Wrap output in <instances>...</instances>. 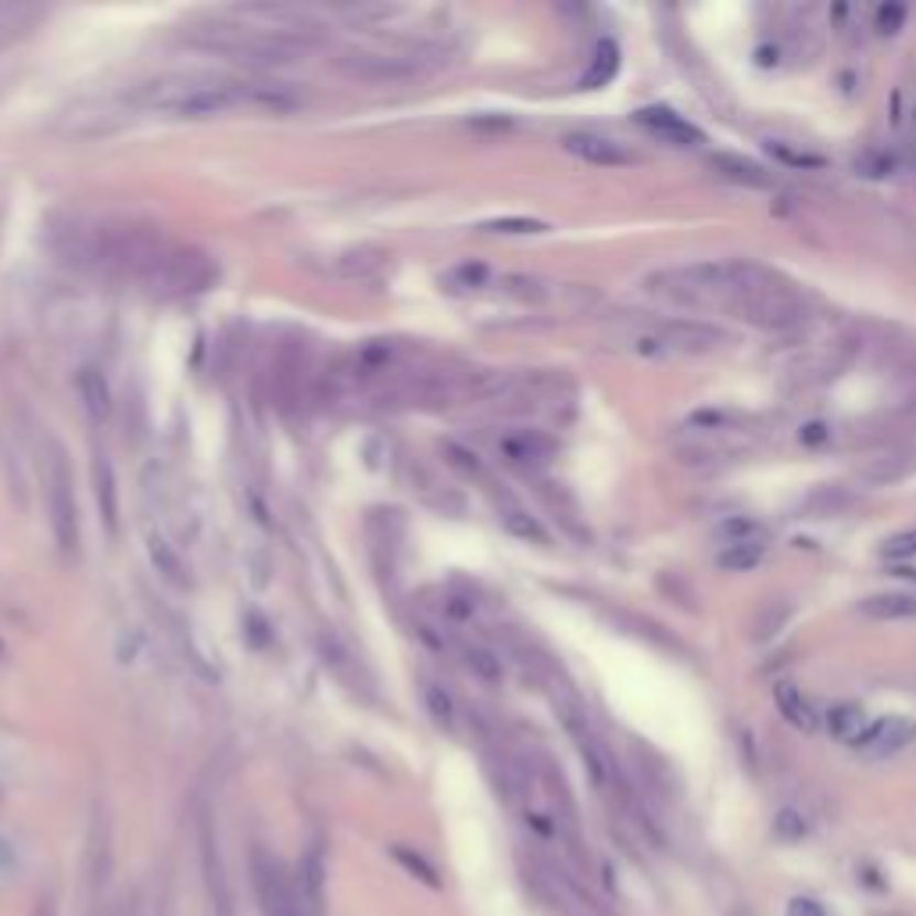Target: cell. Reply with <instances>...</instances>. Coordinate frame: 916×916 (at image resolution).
I'll use <instances>...</instances> for the list:
<instances>
[{
  "label": "cell",
  "mask_w": 916,
  "mask_h": 916,
  "mask_svg": "<svg viewBox=\"0 0 916 916\" xmlns=\"http://www.w3.org/2000/svg\"><path fill=\"white\" fill-rule=\"evenodd\" d=\"M501 526H505L515 541H526V544H548V530L541 526V520H537L534 512H526V509H520V505L501 509Z\"/></svg>",
  "instance_id": "7402d4cb"
},
{
  "label": "cell",
  "mask_w": 916,
  "mask_h": 916,
  "mask_svg": "<svg viewBox=\"0 0 916 916\" xmlns=\"http://www.w3.org/2000/svg\"><path fill=\"white\" fill-rule=\"evenodd\" d=\"M766 151H770L773 157H777V162L792 165V168H824V157H820V154L795 151L792 143H784V140H770V143H766Z\"/></svg>",
  "instance_id": "4316f807"
},
{
  "label": "cell",
  "mask_w": 916,
  "mask_h": 916,
  "mask_svg": "<svg viewBox=\"0 0 916 916\" xmlns=\"http://www.w3.org/2000/svg\"><path fill=\"white\" fill-rule=\"evenodd\" d=\"M43 505H47L51 534L62 552H76L79 544V509H76V483H72L68 458L57 444L43 451Z\"/></svg>",
  "instance_id": "277c9868"
},
{
  "label": "cell",
  "mask_w": 916,
  "mask_h": 916,
  "mask_svg": "<svg viewBox=\"0 0 916 916\" xmlns=\"http://www.w3.org/2000/svg\"><path fill=\"white\" fill-rule=\"evenodd\" d=\"M94 498H97L100 520H105L108 534L119 537V483H115V469L105 455L94 458Z\"/></svg>",
  "instance_id": "5bb4252c"
},
{
  "label": "cell",
  "mask_w": 916,
  "mask_h": 916,
  "mask_svg": "<svg viewBox=\"0 0 916 916\" xmlns=\"http://www.w3.org/2000/svg\"><path fill=\"white\" fill-rule=\"evenodd\" d=\"M297 902H301V909H305V916H326V852H323V844H312V849L301 855Z\"/></svg>",
  "instance_id": "8fae6325"
},
{
  "label": "cell",
  "mask_w": 916,
  "mask_h": 916,
  "mask_svg": "<svg viewBox=\"0 0 916 916\" xmlns=\"http://www.w3.org/2000/svg\"><path fill=\"white\" fill-rule=\"evenodd\" d=\"M448 54L444 47H408V51H355L337 57V72L348 79L362 83H412L426 79L429 72H437Z\"/></svg>",
  "instance_id": "3957f363"
},
{
  "label": "cell",
  "mask_w": 916,
  "mask_h": 916,
  "mask_svg": "<svg viewBox=\"0 0 916 916\" xmlns=\"http://www.w3.org/2000/svg\"><path fill=\"white\" fill-rule=\"evenodd\" d=\"M802 437H806L809 444H816V440H824L827 434H824V426H820V423H813V426H806V434H802Z\"/></svg>",
  "instance_id": "8d00e7d4"
},
{
  "label": "cell",
  "mask_w": 916,
  "mask_h": 916,
  "mask_svg": "<svg viewBox=\"0 0 916 916\" xmlns=\"http://www.w3.org/2000/svg\"><path fill=\"white\" fill-rule=\"evenodd\" d=\"M483 280H487V265L480 262H462L444 276L448 291H472V286H483Z\"/></svg>",
  "instance_id": "4dcf8cb0"
},
{
  "label": "cell",
  "mask_w": 916,
  "mask_h": 916,
  "mask_svg": "<svg viewBox=\"0 0 916 916\" xmlns=\"http://www.w3.org/2000/svg\"><path fill=\"white\" fill-rule=\"evenodd\" d=\"M566 727H569V734L577 738V744H580V755H584L587 773H591V784H595V787H609V784H612V759H609V752L601 749L598 738H595L591 730H587L580 720H572V716H566Z\"/></svg>",
  "instance_id": "9a60e30c"
},
{
  "label": "cell",
  "mask_w": 916,
  "mask_h": 916,
  "mask_svg": "<svg viewBox=\"0 0 916 916\" xmlns=\"http://www.w3.org/2000/svg\"><path fill=\"white\" fill-rule=\"evenodd\" d=\"M615 72H620V47H615L612 40H601L591 54V65H587V72L580 76V86L584 90H598V86L612 83Z\"/></svg>",
  "instance_id": "ffe728a7"
},
{
  "label": "cell",
  "mask_w": 916,
  "mask_h": 916,
  "mask_svg": "<svg viewBox=\"0 0 916 916\" xmlns=\"http://www.w3.org/2000/svg\"><path fill=\"white\" fill-rule=\"evenodd\" d=\"M0 658H4V641H0Z\"/></svg>",
  "instance_id": "f35d334b"
},
{
  "label": "cell",
  "mask_w": 916,
  "mask_h": 916,
  "mask_svg": "<svg viewBox=\"0 0 916 916\" xmlns=\"http://www.w3.org/2000/svg\"><path fill=\"white\" fill-rule=\"evenodd\" d=\"M634 122L648 129V133L663 137L666 143H673V148H701V143H706V133H701L698 126H691V122L684 119V115H677L666 105L641 108L634 115Z\"/></svg>",
  "instance_id": "9c48e42d"
},
{
  "label": "cell",
  "mask_w": 916,
  "mask_h": 916,
  "mask_svg": "<svg viewBox=\"0 0 916 916\" xmlns=\"http://www.w3.org/2000/svg\"><path fill=\"white\" fill-rule=\"evenodd\" d=\"M251 873H254L258 902H262V916H305V909L297 902V887L283 873L276 855H269L265 849H254Z\"/></svg>",
  "instance_id": "8992f818"
},
{
  "label": "cell",
  "mask_w": 916,
  "mask_h": 916,
  "mask_svg": "<svg viewBox=\"0 0 916 916\" xmlns=\"http://www.w3.org/2000/svg\"><path fill=\"white\" fill-rule=\"evenodd\" d=\"M200 870H205V884H208V898L215 906V916H233V892H229L219 838H215V830H211L208 820L200 824Z\"/></svg>",
  "instance_id": "52a82bcc"
},
{
  "label": "cell",
  "mask_w": 916,
  "mask_h": 916,
  "mask_svg": "<svg viewBox=\"0 0 916 916\" xmlns=\"http://www.w3.org/2000/svg\"><path fill=\"white\" fill-rule=\"evenodd\" d=\"M394 859L401 866H405L415 881H423L426 887H440V877H437V870L426 863V859L419 852H412V849H394Z\"/></svg>",
  "instance_id": "f546056e"
},
{
  "label": "cell",
  "mask_w": 916,
  "mask_h": 916,
  "mask_svg": "<svg viewBox=\"0 0 916 916\" xmlns=\"http://www.w3.org/2000/svg\"><path fill=\"white\" fill-rule=\"evenodd\" d=\"M759 558H763V548H759L755 541H749V544H727V548L716 555V563L730 572H744V569H752Z\"/></svg>",
  "instance_id": "484cf974"
},
{
  "label": "cell",
  "mask_w": 916,
  "mask_h": 916,
  "mask_svg": "<svg viewBox=\"0 0 916 916\" xmlns=\"http://www.w3.org/2000/svg\"><path fill=\"white\" fill-rule=\"evenodd\" d=\"M727 312L734 315V319L759 326V329H787L802 319V301L795 294V286L787 283L781 272L744 262L741 280L727 301Z\"/></svg>",
  "instance_id": "7a4b0ae2"
},
{
  "label": "cell",
  "mask_w": 916,
  "mask_h": 916,
  "mask_svg": "<svg viewBox=\"0 0 916 916\" xmlns=\"http://www.w3.org/2000/svg\"><path fill=\"white\" fill-rule=\"evenodd\" d=\"M787 916H827V913H824V906L816 898L798 895V898L787 902Z\"/></svg>",
  "instance_id": "e575fe53"
},
{
  "label": "cell",
  "mask_w": 916,
  "mask_h": 916,
  "mask_svg": "<svg viewBox=\"0 0 916 916\" xmlns=\"http://www.w3.org/2000/svg\"><path fill=\"white\" fill-rule=\"evenodd\" d=\"M462 666L477 680H483V684H498L501 673H505V669H501V658L494 652L480 648V644H466V648H462Z\"/></svg>",
  "instance_id": "cb8c5ba5"
},
{
  "label": "cell",
  "mask_w": 916,
  "mask_h": 916,
  "mask_svg": "<svg viewBox=\"0 0 916 916\" xmlns=\"http://www.w3.org/2000/svg\"><path fill=\"white\" fill-rule=\"evenodd\" d=\"M902 22H906V8L884 4V8L877 11V33H884V36H895L898 29H902Z\"/></svg>",
  "instance_id": "836d02e7"
},
{
  "label": "cell",
  "mask_w": 916,
  "mask_h": 916,
  "mask_svg": "<svg viewBox=\"0 0 916 916\" xmlns=\"http://www.w3.org/2000/svg\"><path fill=\"white\" fill-rule=\"evenodd\" d=\"M913 738H916V723L909 720V716H884V720H877V723H866V730L852 744L863 755L884 759V755L902 752Z\"/></svg>",
  "instance_id": "ba28073f"
},
{
  "label": "cell",
  "mask_w": 916,
  "mask_h": 916,
  "mask_svg": "<svg viewBox=\"0 0 916 916\" xmlns=\"http://www.w3.org/2000/svg\"><path fill=\"white\" fill-rule=\"evenodd\" d=\"M563 148L580 157L587 165H598V168H623V165H634L637 154L626 151L623 143H615L609 137H598V133H569L563 140Z\"/></svg>",
  "instance_id": "30bf717a"
},
{
  "label": "cell",
  "mask_w": 916,
  "mask_h": 916,
  "mask_svg": "<svg viewBox=\"0 0 916 916\" xmlns=\"http://www.w3.org/2000/svg\"><path fill=\"white\" fill-rule=\"evenodd\" d=\"M19 866V855H14V844L8 841V835H0V877H8V873Z\"/></svg>",
  "instance_id": "d590c367"
},
{
  "label": "cell",
  "mask_w": 916,
  "mask_h": 916,
  "mask_svg": "<svg viewBox=\"0 0 916 916\" xmlns=\"http://www.w3.org/2000/svg\"><path fill=\"white\" fill-rule=\"evenodd\" d=\"M483 233L530 237V233H548V222H541V219H494V222H483Z\"/></svg>",
  "instance_id": "f1b7e54d"
},
{
  "label": "cell",
  "mask_w": 916,
  "mask_h": 916,
  "mask_svg": "<svg viewBox=\"0 0 916 916\" xmlns=\"http://www.w3.org/2000/svg\"><path fill=\"white\" fill-rule=\"evenodd\" d=\"M440 455H444V462H448L451 469H458L462 477H480V458L472 455L469 448H462V444H455V440H444L440 444Z\"/></svg>",
  "instance_id": "83f0119b"
},
{
  "label": "cell",
  "mask_w": 916,
  "mask_h": 916,
  "mask_svg": "<svg viewBox=\"0 0 916 916\" xmlns=\"http://www.w3.org/2000/svg\"><path fill=\"white\" fill-rule=\"evenodd\" d=\"M501 451L509 455V462L534 466L552 455V440L544 434H534V429H515V434L501 437Z\"/></svg>",
  "instance_id": "ac0fdd59"
},
{
  "label": "cell",
  "mask_w": 916,
  "mask_h": 916,
  "mask_svg": "<svg viewBox=\"0 0 916 916\" xmlns=\"http://www.w3.org/2000/svg\"><path fill=\"white\" fill-rule=\"evenodd\" d=\"M773 835L781 841H802V835H806V820H802L795 809H781L777 824H773Z\"/></svg>",
  "instance_id": "d6a6232c"
},
{
  "label": "cell",
  "mask_w": 916,
  "mask_h": 916,
  "mask_svg": "<svg viewBox=\"0 0 916 916\" xmlns=\"http://www.w3.org/2000/svg\"><path fill=\"white\" fill-rule=\"evenodd\" d=\"M76 394H79L83 412L90 415L94 423L111 419V408H115L111 386H108V377H105V372H100L97 366H83V369L76 372Z\"/></svg>",
  "instance_id": "4fadbf2b"
},
{
  "label": "cell",
  "mask_w": 916,
  "mask_h": 916,
  "mask_svg": "<svg viewBox=\"0 0 916 916\" xmlns=\"http://www.w3.org/2000/svg\"><path fill=\"white\" fill-rule=\"evenodd\" d=\"M143 548H148V558H151L154 572L168 587H179V591L190 587V566L183 563L179 548L168 541V534H165L162 526H148V534H143Z\"/></svg>",
  "instance_id": "7c38bea8"
},
{
  "label": "cell",
  "mask_w": 916,
  "mask_h": 916,
  "mask_svg": "<svg viewBox=\"0 0 916 916\" xmlns=\"http://www.w3.org/2000/svg\"><path fill=\"white\" fill-rule=\"evenodd\" d=\"M881 555L892 558V563H906V558H916V526L913 530H902V534L887 537L881 544Z\"/></svg>",
  "instance_id": "1f68e13d"
},
{
  "label": "cell",
  "mask_w": 916,
  "mask_h": 916,
  "mask_svg": "<svg viewBox=\"0 0 916 916\" xmlns=\"http://www.w3.org/2000/svg\"><path fill=\"white\" fill-rule=\"evenodd\" d=\"M423 706L429 712V720H434L440 730H455V720H458V709H455V698L444 691V687L437 680H423Z\"/></svg>",
  "instance_id": "603a6c76"
},
{
  "label": "cell",
  "mask_w": 916,
  "mask_h": 916,
  "mask_svg": "<svg viewBox=\"0 0 916 916\" xmlns=\"http://www.w3.org/2000/svg\"><path fill=\"white\" fill-rule=\"evenodd\" d=\"M215 280V262L197 248H168L162 262L148 276V291L154 297H190L200 294Z\"/></svg>",
  "instance_id": "5b68a950"
},
{
  "label": "cell",
  "mask_w": 916,
  "mask_h": 916,
  "mask_svg": "<svg viewBox=\"0 0 916 916\" xmlns=\"http://www.w3.org/2000/svg\"><path fill=\"white\" fill-rule=\"evenodd\" d=\"M913 126H916V111H913Z\"/></svg>",
  "instance_id": "ab89813d"
},
{
  "label": "cell",
  "mask_w": 916,
  "mask_h": 916,
  "mask_svg": "<svg viewBox=\"0 0 916 916\" xmlns=\"http://www.w3.org/2000/svg\"><path fill=\"white\" fill-rule=\"evenodd\" d=\"M33 916H54V906H51V902H40Z\"/></svg>",
  "instance_id": "74e56055"
},
{
  "label": "cell",
  "mask_w": 916,
  "mask_h": 916,
  "mask_svg": "<svg viewBox=\"0 0 916 916\" xmlns=\"http://www.w3.org/2000/svg\"><path fill=\"white\" fill-rule=\"evenodd\" d=\"M859 615L873 623H898V620H913L916 615V595H870L859 601Z\"/></svg>",
  "instance_id": "2e32d148"
},
{
  "label": "cell",
  "mask_w": 916,
  "mask_h": 916,
  "mask_svg": "<svg viewBox=\"0 0 916 916\" xmlns=\"http://www.w3.org/2000/svg\"><path fill=\"white\" fill-rule=\"evenodd\" d=\"M830 734L841 738V741H855L859 734L866 730V720H863V709L859 706H838V709H830Z\"/></svg>",
  "instance_id": "d4e9b609"
},
{
  "label": "cell",
  "mask_w": 916,
  "mask_h": 916,
  "mask_svg": "<svg viewBox=\"0 0 916 916\" xmlns=\"http://www.w3.org/2000/svg\"><path fill=\"white\" fill-rule=\"evenodd\" d=\"M773 698H777V709H781V716L792 727H798V730H816V709H813V701L802 695V687H795V684H777L773 687Z\"/></svg>",
  "instance_id": "d6986e66"
},
{
  "label": "cell",
  "mask_w": 916,
  "mask_h": 916,
  "mask_svg": "<svg viewBox=\"0 0 916 916\" xmlns=\"http://www.w3.org/2000/svg\"><path fill=\"white\" fill-rule=\"evenodd\" d=\"M712 168L720 172L723 179L752 186V190H766V186H773V172H766L763 165H755L749 157H738V154H716Z\"/></svg>",
  "instance_id": "e0dca14e"
},
{
  "label": "cell",
  "mask_w": 916,
  "mask_h": 916,
  "mask_svg": "<svg viewBox=\"0 0 916 916\" xmlns=\"http://www.w3.org/2000/svg\"><path fill=\"white\" fill-rule=\"evenodd\" d=\"M129 105L143 111H165L176 119H215L237 105H251V83L233 76H208V72H179L137 86Z\"/></svg>",
  "instance_id": "6da1fadb"
},
{
  "label": "cell",
  "mask_w": 916,
  "mask_h": 916,
  "mask_svg": "<svg viewBox=\"0 0 916 916\" xmlns=\"http://www.w3.org/2000/svg\"><path fill=\"white\" fill-rule=\"evenodd\" d=\"M383 262H386V254L380 248H355V251L337 254L334 265L344 280H369L383 269Z\"/></svg>",
  "instance_id": "44dd1931"
}]
</instances>
